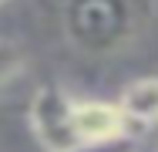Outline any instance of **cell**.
<instances>
[{
	"instance_id": "cell-5",
	"label": "cell",
	"mask_w": 158,
	"mask_h": 152,
	"mask_svg": "<svg viewBox=\"0 0 158 152\" xmlns=\"http://www.w3.org/2000/svg\"><path fill=\"white\" fill-rule=\"evenodd\" d=\"M20 64H24L20 47H17L14 41H3V37H0V85H7V81L20 71Z\"/></svg>"
},
{
	"instance_id": "cell-1",
	"label": "cell",
	"mask_w": 158,
	"mask_h": 152,
	"mask_svg": "<svg viewBox=\"0 0 158 152\" xmlns=\"http://www.w3.org/2000/svg\"><path fill=\"white\" fill-rule=\"evenodd\" d=\"M61 27L81 54L104 58L138 34V10L131 0H64Z\"/></svg>"
},
{
	"instance_id": "cell-2",
	"label": "cell",
	"mask_w": 158,
	"mask_h": 152,
	"mask_svg": "<svg viewBox=\"0 0 158 152\" xmlns=\"http://www.w3.org/2000/svg\"><path fill=\"white\" fill-rule=\"evenodd\" d=\"M71 95H64L57 85H44L31 101V125L37 142L47 152H77L71 135Z\"/></svg>"
},
{
	"instance_id": "cell-4",
	"label": "cell",
	"mask_w": 158,
	"mask_h": 152,
	"mask_svg": "<svg viewBox=\"0 0 158 152\" xmlns=\"http://www.w3.org/2000/svg\"><path fill=\"white\" fill-rule=\"evenodd\" d=\"M114 108L121 112L125 125L135 122V125L155 128L158 125V78H138V81H131L121 91V98H118Z\"/></svg>"
},
{
	"instance_id": "cell-7",
	"label": "cell",
	"mask_w": 158,
	"mask_h": 152,
	"mask_svg": "<svg viewBox=\"0 0 158 152\" xmlns=\"http://www.w3.org/2000/svg\"><path fill=\"white\" fill-rule=\"evenodd\" d=\"M138 152H155V149H138Z\"/></svg>"
},
{
	"instance_id": "cell-3",
	"label": "cell",
	"mask_w": 158,
	"mask_h": 152,
	"mask_svg": "<svg viewBox=\"0 0 158 152\" xmlns=\"http://www.w3.org/2000/svg\"><path fill=\"white\" fill-rule=\"evenodd\" d=\"M125 128L128 125L114 105H104V101H71V135H74V149L77 152L121 142Z\"/></svg>"
},
{
	"instance_id": "cell-6",
	"label": "cell",
	"mask_w": 158,
	"mask_h": 152,
	"mask_svg": "<svg viewBox=\"0 0 158 152\" xmlns=\"http://www.w3.org/2000/svg\"><path fill=\"white\" fill-rule=\"evenodd\" d=\"M152 149H155V152H158V125H155V145H152Z\"/></svg>"
},
{
	"instance_id": "cell-8",
	"label": "cell",
	"mask_w": 158,
	"mask_h": 152,
	"mask_svg": "<svg viewBox=\"0 0 158 152\" xmlns=\"http://www.w3.org/2000/svg\"><path fill=\"white\" fill-rule=\"evenodd\" d=\"M3 3H7V0H0V7H3Z\"/></svg>"
}]
</instances>
